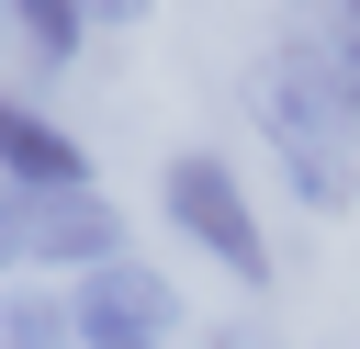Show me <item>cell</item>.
Masks as SVG:
<instances>
[{"instance_id":"cell-1","label":"cell","mask_w":360,"mask_h":349,"mask_svg":"<svg viewBox=\"0 0 360 349\" xmlns=\"http://www.w3.org/2000/svg\"><path fill=\"white\" fill-rule=\"evenodd\" d=\"M248 113H259V146L281 158V180H292L315 214H338V203L360 191V113H349L315 23H292V34L270 45V68L248 79Z\"/></svg>"},{"instance_id":"cell-2","label":"cell","mask_w":360,"mask_h":349,"mask_svg":"<svg viewBox=\"0 0 360 349\" xmlns=\"http://www.w3.org/2000/svg\"><path fill=\"white\" fill-rule=\"evenodd\" d=\"M158 214H169V236H191L225 281H270V236H259V203H248V180L214 158V146H180L169 169H158Z\"/></svg>"},{"instance_id":"cell-3","label":"cell","mask_w":360,"mask_h":349,"mask_svg":"<svg viewBox=\"0 0 360 349\" xmlns=\"http://www.w3.org/2000/svg\"><path fill=\"white\" fill-rule=\"evenodd\" d=\"M11 236H22V270H112L124 259V214L101 191H11Z\"/></svg>"},{"instance_id":"cell-4","label":"cell","mask_w":360,"mask_h":349,"mask_svg":"<svg viewBox=\"0 0 360 349\" xmlns=\"http://www.w3.org/2000/svg\"><path fill=\"white\" fill-rule=\"evenodd\" d=\"M68 304H79V338H90V349H180L169 270H135V259H112V270L68 281Z\"/></svg>"},{"instance_id":"cell-5","label":"cell","mask_w":360,"mask_h":349,"mask_svg":"<svg viewBox=\"0 0 360 349\" xmlns=\"http://www.w3.org/2000/svg\"><path fill=\"white\" fill-rule=\"evenodd\" d=\"M0 191H90L79 135L45 101H22V90H0Z\"/></svg>"},{"instance_id":"cell-6","label":"cell","mask_w":360,"mask_h":349,"mask_svg":"<svg viewBox=\"0 0 360 349\" xmlns=\"http://www.w3.org/2000/svg\"><path fill=\"white\" fill-rule=\"evenodd\" d=\"M0 349H90V338H79V304H68V293L11 281V293H0Z\"/></svg>"},{"instance_id":"cell-7","label":"cell","mask_w":360,"mask_h":349,"mask_svg":"<svg viewBox=\"0 0 360 349\" xmlns=\"http://www.w3.org/2000/svg\"><path fill=\"white\" fill-rule=\"evenodd\" d=\"M11 45H22L34 68H68V56L90 45V0H11Z\"/></svg>"},{"instance_id":"cell-8","label":"cell","mask_w":360,"mask_h":349,"mask_svg":"<svg viewBox=\"0 0 360 349\" xmlns=\"http://www.w3.org/2000/svg\"><path fill=\"white\" fill-rule=\"evenodd\" d=\"M315 45H326V68H338V90H349V113H360V0H326V11H315Z\"/></svg>"},{"instance_id":"cell-9","label":"cell","mask_w":360,"mask_h":349,"mask_svg":"<svg viewBox=\"0 0 360 349\" xmlns=\"http://www.w3.org/2000/svg\"><path fill=\"white\" fill-rule=\"evenodd\" d=\"M0 270H22V236H11V191H0ZM11 293V281H0Z\"/></svg>"},{"instance_id":"cell-10","label":"cell","mask_w":360,"mask_h":349,"mask_svg":"<svg viewBox=\"0 0 360 349\" xmlns=\"http://www.w3.org/2000/svg\"><path fill=\"white\" fill-rule=\"evenodd\" d=\"M214 349H259V338H248V326H214Z\"/></svg>"},{"instance_id":"cell-11","label":"cell","mask_w":360,"mask_h":349,"mask_svg":"<svg viewBox=\"0 0 360 349\" xmlns=\"http://www.w3.org/2000/svg\"><path fill=\"white\" fill-rule=\"evenodd\" d=\"M0 34H11V0H0Z\"/></svg>"}]
</instances>
